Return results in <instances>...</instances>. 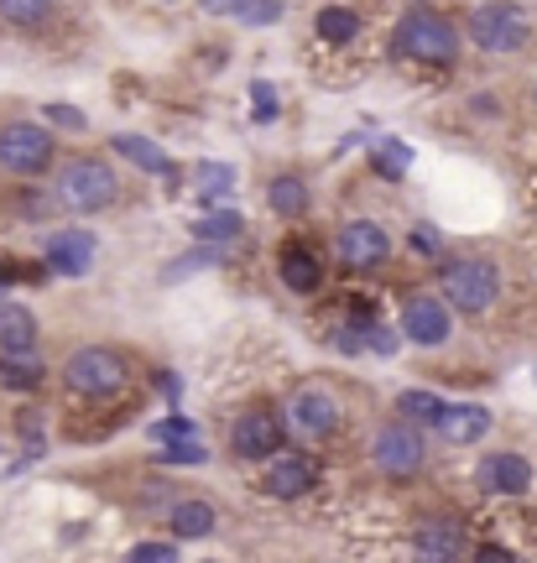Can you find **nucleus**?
Segmentation results:
<instances>
[{"label":"nucleus","mask_w":537,"mask_h":563,"mask_svg":"<svg viewBox=\"0 0 537 563\" xmlns=\"http://www.w3.org/2000/svg\"><path fill=\"white\" fill-rule=\"evenodd\" d=\"M397 53L413 63H454L459 53V32L454 21L434 11V5H413V11H402L397 21Z\"/></svg>","instance_id":"1"},{"label":"nucleus","mask_w":537,"mask_h":563,"mask_svg":"<svg viewBox=\"0 0 537 563\" xmlns=\"http://www.w3.org/2000/svg\"><path fill=\"white\" fill-rule=\"evenodd\" d=\"M116 194H120V183L110 173V162H100V157H79L58 173V203H68L74 214H100V209L116 203Z\"/></svg>","instance_id":"2"},{"label":"nucleus","mask_w":537,"mask_h":563,"mask_svg":"<svg viewBox=\"0 0 537 563\" xmlns=\"http://www.w3.org/2000/svg\"><path fill=\"white\" fill-rule=\"evenodd\" d=\"M470 37L485 53H517L533 42V16L512 5V0H491V5H475L470 11Z\"/></svg>","instance_id":"3"},{"label":"nucleus","mask_w":537,"mask_h":563,"mask_svg":"<svg viewBox=\"0 0 537 563\" xmlns=\"http://www.w3.org/2000/svg\"><path fill=\"white\" fill-rule=\"evenodd\" d=\"M63 382H68L74 397H116L120 386H125V361H120L116 350H105V344H84V350L68 355Z\"/></svg>","instance_id":"4"},{"label":"nucleus","mask_w":537,"mask_h":563,"mask_svg":"<svg viewBox=\"0 0 537 563\" xmlns=\"http://www.w3.org/2000/svg\"><path fill=\"white\" fill-rule=\"evenodd\" d=\"M496 292H501V282H496V266L491 262L464 256V262L443 266V298L454 302L459 313H485V308L496 302Z\"/></svg>","instance_id":"5"},{"label":"nucleus","mask_w":537,"mask_h":563,"mask_svg":"<svg viewBox=\"0 0 537 563\" xmlns=\"http://www.w3.org/2000/svg\"><path fill=\"white\" fill-rule=\"evenodd\" d=\"M53 162V136L32 121H11L0 125V167L17 173V178H37L42 167Z\"/></svg>","instance_id":"6"},{"label":"nucleus","mask_w":537,"mask_h":563,"mask_svg":"<svg viewBox=\"0 0 537 563\" xmlns=\"http://www.w3.org/2000/svg\"><path fill=\"white\" fill-rule=\"evenodd\" d=\"M376 464L386 470V475H418L423 470V439H418V428L413 422H386L376 433Z\"/></svg>","instance_id":"7"},{"label":"nucleus","mask_w":537,"mask_h":563,"mask_svg":"<svg viewBox=\"0 0 537 563\" xmlns=\"http://www.w3.org/2000/svg\"><path fill=\"white\" fill-rule=\"evenodd\" d=\"M230 449H235L240 460H266V454H277V449H282V422H277V412H266V407L240 412L235 428H230Z\"/></svg>","instance_id":"8"},{"label":"nucleus","mask_w":537,"mask_h":563,"mask_svg":"<svg viewBox=\"0 0 537 563\" xmlns=\"http://www.w3.org/2000/svg\"><path fill=\"white\" fill-rule=\"evenodd\" d=\"M339 262L350 266V272H365V266H381L386 256H392V235L381 230V224L371 220H350L344 230H339Z\"/></svg>","instance_id":"9"},{"label":"nucleus","mask_w":537,"mask_h":563,"mask_svg":"<svg viewBox=\"0 0 537 563\" xmlns=\"http://www.w3.org/2000/svg\"><path fill=\"white\" fill-rule=\"evenodd\" d=\"M287 412H293V428L303 439H329L339 428V402L329 386H298V397L287 402Z\"/></svg>","instance_id":"10"},{"label":"nucleus","mask_w":537,"mask_h":563,"mask_svg":"<svg viewBox=\"0 0 537 563\" xmlns=\"http://www.w3.org/2000/svg\"><path fill=\"white\" fill-rule=\"evenodd\" d=\"M449 308L438 298H413L407 308H402V334L413 344H423V350H434V344H443L449 340Z\"/></svg>","instance_id":"11"},{"label":"nucleus","mask_w":537,"mask_h":563,"mask_svg":"<svg viewBox=\"0 0 537 563\" xmlns=\"http://www.w3.org/2000/svg\"><path fill=\"white\" fill-rule=\"evenodd\" d=\"M47 266L63 277H84L95 266V235L89 230H58L47 235Z\"/></svg>","instance_id":"12"},{"label":"nucleus","mask_w":537,"mask_h":563,"mask_svg":"<svg viewBox=\"0 0 537 563\" xmlns=\"http://www.w3.org/2000/svg\"><path fill=\"white\" fill-rule=\"evenodd\" d=\"M480 485L491 496H527L533 490V464L522 460V454H491V460L480 464Z\"/></svg>","instance_id":"13"},{"label":"nucleus","mask_w":537,"mask_h":563,"mask_svg":"<svg viewBox=\"0 0 537 563\" xmlns=\"http://www.w3.org/2000/svg\"><path fill=\"white\" fill-rule=\"evenodd\" d=\"M438 433L449 443H475V439H485V428H491V412L480 402H443V412H438V422H434Z\"/></svg>","instance_id":"14"},{"label":"nucleus","mask_w":537,"mask_h":563,"mask_svg":"<svg viewBox=\"0 0 537 563\" xmlns=\"http://www.w3.org/2000/svg\"><path fill=\"white\" fill-rule=\"evenodd\" d=\"M413 548H418V563H459V553H464V532H459L454 522H423L418 538H413Z\"/></svg>","instance_id":"15"},{"label":"nucleus","mask_w":537,"mask_h":563,"mask_svg":"<svg viewBox=\"0 0 537 563\" xmlns=\"http://www.w3.org/2000/svg\"><path fill=\"white\" fill-rule=\"evenodd\" d=\"M266 490H272V496H282V501H298V496H308V490H314V464L298 460V454H277V460H272V470H266Z\"/></svg>","instance_id":"16"},{"label":"nucleus","mask_w":537,"mask_h":563,"mask_svg":"<svg viewBox=\"0 0 537 563\" xmlns=\"http://www.w3.org/2000/svg\"><path fill=\"white\" fill-rule=\"evenodd\" d=\"M37 350V319L26 308H0V355H32Z\"/></svg>","instance_id":"17"},{"label":"nucleus","mask_w":537,"mask_h":563,"mask_svg":"<svg viewBox=\"0 0 537 563\" xmlns=\"http://www.w3.org/2000/svg\"><path fill=\"white\" fill-rule=\"evenodd\" d=\"M110 152H116V157H131V162H136V167H141V173H162V178L173 173V162H167V152H162L157 141L131 136V131H125V136H116V141H110Z\"/></svg>","instance_id":"18"},{"label":"nucleus","mask_w":537,"mask_h":563,"mask_svg":"<svg viewBox=\"0 0 537 563\" xmlns=\"http://www.w3.org/2000/svg\"><path fill=\"white\" fill-rule=\"evenodd\" d=\"M282 282L293 287V292H314L324 282V262L314 256V251H303V245H293L287 256H282Z\"/></svg>","instance_id":"19"},{"label":"nucleus","mask_w":537,"mask_h":563,"mask_svg":"<svg viewBox=\"0 0 537 563\" xmlns=\"http://www.w3.org/2000/svg\"><path fill=\"white\" fill-rule=\"evenodd\" d=\"M194 188H199L204 209H215V203L235 188V167H224V162H199V167H194Z\"/></svg>","instance_id":"20"},{"label":"nucleus","mask_w":537,"mask_h":563,"mask_svg":"<svg viewBox=\"0 0 537 563\" xmlns=\"http://www.w3.org/2000/svg\"><path fill=\"white\" fill-rule=\"evenodd\" d=\"M266 203L277 209L282 220H298L303 209H308V183H303V178H272V188H266Z\"/></svg>","instance_id":"21"},{"label":"nucleus","mask_w":537,"mask_h":563,"mask_svg":"<svg viewBox=\"0 0 537 563\" xmlns=\"http://www.w3.org/2000/svg\"><path fill=\"white\" fill-rule=\"evenodd\" d=\"M173 532H178V538H209V532H215V506L178 501L173 506Z\"/></svg>","instance_id":"22"},{"label":"nucleus","mask_w":537,"mask_h":563,"mask_svg":"<svg viewBox=\"0 0 537 563\" xmlns=\"http://www.w3.org/2000/svg\"><path fill=\"white\" fill-rule=\"evenodd\" d=\"M314 32H319L324 42H350L360 32V16L350 5H324L319 16H314Z\"/></svg>","instance_id":"23"},{"label":"nucleus","mask_w":537,"mask_h":563,"mask_svg":"<svg viewBox=\"0 0 537 563\" xmlns=\"http://www.w3.org/2000/svg\"><path fill=\"white\" fill-rule=\"evenodd\" d=\"M282 0H230V11L224 16H235L240 26H272V21H282Z\"/></svg>","instance_id":"24"},{"label":"nucleus","mask_w":537,"mask_h":563,"mask_svg":"<svg viewBox=\"0 0 537 563\" xmlns=\"http://www.w3.org/2000/svg\"><path fill=\"white\" fill-rule=\"evenodd\" d=\"M240 235V214L235 209H224V214H209V220H199V230H194V241H204V245H230Z\"/></svg>","instance_id":"25"},{"label":"nucleus","mask_w":537,"mask_h":563,"mask_svg":"<svg viewBox=\"0 0 537 563\" xmlns=\"http://www.w3.org/2000/svg\"><path fill=\"white\" fill-rule=\"evenodd\" d=\"M37 382H42V365L32 361V355H6V361H0V386L21 391V386H37Z\"/></svg>","instance_id":"26"},{"label":"nucleus","mask_w":537,"mask_h":563,"mask_svg":"<svg viewBox=\"0 0 537 563\" xmlns=\"http://www.w3.org/2000/svg\"><path fill=\"white\" fill-rule=\"evenodd\" d=\"M371 167H376L381 178H402V173L413 167V146H402V141H381L376 157H371Z\"/></svg>","instance_id":"27"},{"label":"nucleus","mask_w":537,"mask_h":563,"mask_svg":"<svg viewBox=\"0 0 537 563\" xmlns=\"http://www.w3.org/2000/svg\"><path fill=\"white\" fill-rule=\"evenodd\" d=\"M53 11V0H0V16L11 26H42Z\"/></svg>","instance_id":"28"},{"label":"nucleus","mask_w":537,"mask_h":563,"mask_svg":"<svg viewBox=\"0 0 537 563\" xmlns=\"http://www.w3.org/2000/svg\"><path fill=\"white\" fill-rule=\"evenodd\" d=\"M402 422H438L443 402H438L434 391H402Z\"/></svg>","instance_id":"29"},{"label":"nucleus","mask_w":537,"mask_h":563,"mask_svg":"<svg viewBox=\"0 0 537 563\" xmlns=\"http://www.w3.org/2000/svg\"><path fill=\"white\" fill-rule=\"evenodd\" d=\"M152 443L157 449H173V443H199V428L188 418H162V422H152Z\"/></svg>","instance_id":"30"},{"label":"nucleus","mask_w":537,"mask_h":563,"mask_svg":"<svg viewBox=\"0 0 537 563\" xmlns=\"http://www.w3.org/2000/svg\"><path fill=\"white\" fill-rule=\"evenodd\" d=\"M42 115L58 125V131H74V136H84V131H89V115H84L79 104H47Z\"/></svg>","instance_id":"31"},{"label":"nucleus","mask_w":537,"mask_h":563,"mask_svg":"<svg viewBox=\"0 0 537 563\" xmlns=\"http://www.w3.org/2000/svg\"><path fill=\"white\" fill-rule=\"evenodd\" d=\"M251 104H256V121H261V125H272V121H277V89H272L266 79L251 84Z\"/></svg>","instance_id":"32"},{"label":"nucleus","mask_w":537,"mask_h":563,"mask_svg":"<svg viewBox=\"0 0 537 563\" xmlns=\"http://www.w3.org/2000/svg\"><path fill=\"white\" fill-rule=\"evenodd\" d=\"M125 563H178V548L173 543H141V548H131Z\"/></svg>","instance_id":"33"},{"label":"nucleus","mask_w":537,"mask_h":563,"mask_svg":"<svg viewBox=\"0 0 537 563\" xmlns=\"http://www.w3.org/2000/svg\"><path fill=\"white\" fill-rule=\"evenodd\" d=\"M167 464H204L209 460V449L204 443H173V449H157Z\"/></svg>","instance_id":"34"},{"label":"nucleus","mask_w":537,"mask_h":563,"mask_svg":"<svg viewBox=\"0 0 537 563\" xmlns=\"http://www.w3.org/2000/svg\"><path fill=\"white\" fill-rule=\"evenodd\" d=\"M413 245H418L423 256H438V230L434 224H418V230H413Z\"/></svg>","instance_id":"35"},{"label":"nucleus","mask_w":537,"mask_h":563,"mask_svg":"<svg viewBox=\"0 0 537 563\" xmlns=\"http://www.w3.org/2000/svg\"><path fill=\"white\" fill-rule=\"evenodd\" d=\"M475 563H517V559H512V553H506V548L485 543V548H480V553H475Z\"/></svg>","instance_id":"36"},{"label":"nucleus","mask_w":537,"mask_h":563,"mask_svg":"<svg viewBox=\"0 0 537 563\" xmlns=\"http://www.w3.org/2000/svg\"><path fill=\"white\" fill-rule=\"evenodd\" d=\"M204 11H209V16H224V11H230V0H204Z\"/></svg>","instance_id":"37"},{"label":"nucleus","mask_w":537,"mask_h":563,"mask_svg":"<svg viewBox=\"0 0 537 563\" xmlns=\"http://www.w3.org/2000/svg\"><path fill=\"white\" fill-rule=\"evenodd\" d=\"M0 287H11V272H6V266H0Z\"/></svg>","instance_id":"38"}]
</instances>
